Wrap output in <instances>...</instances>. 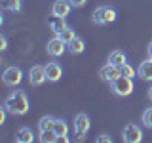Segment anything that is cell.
<instances>
[{
  "instance_id": "6da1fadb",
  "label": "cell",
  "mask_w": 152,
  "mask_h": 143,
  "mask_svg": "<svg viewBox=\"0 0 152 143\" xmlns=\"http://www.w3.org/2000/svg\"><path fill=\"white\" fill-rule=\"evenodd\" d=\"M4 107L8 109V113L15 114V116H25V114L31 111V101H28L27 92H23V90H13L6 97Z\"/></svg>"
},
{
  "instance_id": "7a4b0ae2",
  "label": "cell",
  "mask_w": 152,
  "mask_h": 143,
  "mask_svg": "<svg viewBox=\"0 0 152 143\" xmlns=\"http://www.w3.org/2000/svg\"><path fill=\"white\" fill-rule=\"evenodd\" d=\"M116 19H118V12L114 6H99L91 13V21L95 25H108V23H114Z\"/></svg>"
},
{
  "instance_id": "3957f363",
  "label": "cell",
  "mask_w": 152,
  "mask_h": 143,
  "mask_svg": "<svg viewBox=\"0 0 152 143\" xmlns=\"http://www.w3.org/2000/svg\"><path fill=\"white\" fill-rule=\"evenodd\" d=\"M110 90L116 97H129V95L135 92V86H133V78H127V76H118L116 80L110 84Z\"/></svg>"
},
{
  "instance_id": "277c9868",
  "label": "cell",
  "mask_w": 152,
  "mask_h": 143,
  "mask_svg": "<svg viewBox=\"0 0 152 143\" xmlns=\"http://www.w3.org/2000/svg\"><path fill=\"white\" fill-rule=\"evenodd\" d=\"M74 132L78 133V139H84L86 136H88V132L91 130V118H89L88 113H78L74 116Z\"/></svg>"
},
{
  "instance_id": "5b68a950",
  "label": "cell",
  "mask_w": 152,
  "mask_h": 143,
  "mask_svg": "<svg viewBox=\"0 0 152 143\" xmlns=\"http://www.w3.org/2000/svg\"><path fill=\"white\" fill-rule=\"evenodd\" d=\"M142 137H145V136H142L141 126H137L135 122H129V124H126V126H124L122 139L126 141V143H141Z\"/></svg>"
},
{
  "instance_id": "8992f818",
  "label": "cell",
  "mask_w": 152,
  "mask_h": 143,
  "mask_svg": "<svg viewBox=\"0 0 152 143\" xmlns=\"http://www.w3.org/2000/svg\"><path fill=\"white\" fill-rule=\"evenodd\" d=\"M21 80H23V71L19 69V67H15V65L8 67V69L2 73V82L6 84L8 88H15V86L21 84Z\"/></svg>"
},
{
  "instance_id": "52a82bcc",
  "label": "cell",
  "mask_w": 152,
  "mask_h": 143,
  "mask_svg": "<svg viewBox=\"0 0 152 143\" xmlns=\"http://www.w3.org/2000/svg\"><path fill=\"white\" fill-rule=\"evenodd\" d=\"M66 50H69L66 44L57 35L51 38V40H48V44H46V52H48V55H51V57H61Z\"/></svg>"
},
{
  "instance_id": "ba28073f",
  "label": "cell",
  "mask_w": 152,
  "mask_h": 143,
  "mask_svg": "<svg viewBox=\"0 0 152 143\" xmlns=\"http://www.w3.org/2000/svg\"><path fill=\"white\" fill-rule=\"evenodd\" d=\"M99 76H101V80H103V82L112 84L114 80L118 78V76H122V71H120V67H116V65L104 63V65L101 67V71H99Z\"/></svg>"
},
{
  "instance_id": "9c48e42d",
  "label": "cell",
  "mask_w": 152,
  "mask_h": 143,
  "mask_svg": "<svg viewBox=\"0 0 152 143\" xmlns=\"http://www.w3.org/2000/svg\"><path fill=\"white\" fill-rule=\"evenodd\" d=\"M48 80L46 76V65H34L28 71V82L31 86H42Z\"/></svg>"
},
{
  "instance_id": "30bf717a",
  "label": "cell",
  "mask_w": 152,
  "mask_h": 143,
  "mask_svg": "<svg viewBox=\"0 0 152 143\" xmlns=\"http://www.w3.org/2000/svg\"><path fill=\"white\" fill-rule=\"evenodd\" d=\"M70 10H72V4H70L69 0H55V2L51 4V15L66 19L69 13H70Z\"/></svg>"
},
{
  "instance_id": "8fae6325",
  "label": "cell",
  "mask_w": 152,
  "mask_h": 143,
  "mask_svg": "<svg viewBox=\"0 0 152 143\" xmlns=\"http://www.w3.org/2000/svg\"><path fill=\"white\" fill-rule=\"evenodd\" d=\"M46 76H48V82H59L63 78V67L57 61H50L46 63Z\"/></svg>"
},
{
  "instance_id": "7c38bea8",
  "label": "cell",
  "mask_w": 152,
  "mask_h": 143,
  "mask_svg": "<svg viewBox=\"0 0 152 143\" xmlns=\"http://www.w3.org/2000/svg\"><path fill=\"white\" fill-rule=\"evenodd\" d=\"M137 76L141 80H145V82H152V57L139 63V67H137Z\"/></svg>"
},
{
  "instance_id": "4fadbf2b",
  "label": "cell",
  "mask_w": 152,
  "mask_h": 143,
  "mask_svg": "<svg viewBox=\"0 0 152 143\" xmlns=\"http://www.w3.org/2000/svg\"><path fill=\"white\" fill-rule=\"evenodd\" d=\"M53 132L57 133L59 141H65V143L69 141V124H66V120H63V118H55Z\"/></svg>"
},
{
  "instance_id": "5bb4252c",
  "label": "cell",
  "mask_w": 152,
  "mask_h": 143,
  "mask_svg": "<svg viewBox=\"0 0 152 143\" xmlns=\"http://www.w3.org/2000/svg\"><path fill=\"white\" fill-rule=\"evenodd\" d=\"M107 63L110 65H116V67H124L127 63V54L124 50H112L107 57Z\"/></svg>"
},
{
  "instance_id": "9a60e30c",
  "label": "cell",
  "mask_w": 152,
  "mask_h": 143,
  "mask_svg": "<svg viewBox=\"0 0 152 143\" xmlns=\"http://www.w3.org/2000/svg\"><path fill=\"white\" fill-rule=\"evenodd\" d=\"M15 141L17 143H32L34 141V133H32V130L28 126H23L15 133Z\"/></svg>"
},
{
  "instance_id": "2e32d148",
  "label": "cell",
  "mask_w": 152,
  "mask_h": 143,
  "mask_svg": "<svg viewBox=\"0 0 152 143\" xmlns=\"http://www.w3.org/2000/svg\"><path fill=\"white\" fill-rule=\"evenodd\" d=\"M69 52L72 55H80V54H84L86 52V42H84V38H80V36H76L72 42H69Z\"/></svg>"
},
{
  "instance_id": "e0dca14e",
  "label": "cell",
  "mask_w": 152,
  "mask_h": 143,
  "mask_svg": "<svg viewBox=\"0 0 152 143\" xmlns=\"http://www.w3.org/2000/svg\"><path fill=\"white\" fill-rule=\"evenodd\" d=\"M2 8L6 10V12H21L23 0H2Z\"/></svg>"
},
{
  "instance_id": "ac0fdd59",
  "label": "cell",
  "mask_w": 152,
  "mask_h": 143,
  "mask_svg": "<svg viewBox=\"0 0 152 143\" xmlns=\"http://www.w3.org/2000/svg\"><path fill=\"white\" fill-rule=\"evenodd\" d=\"M53 122H55V118L51 116V114H46V116H42V118H40V122H38V132L53 130Z\"/></svg>"
},
{
  "instance_id": "d6986e66",
  "label": "cell",
  "mask_w": 152,
  "mask_h": 143,
  "mask_svg": "<svg viewBox=\"0 0 152 143\" xmlns=\"http://www.w3.org/2000/svg\"><path fill=\"white\" fill-rule=\"evenodd\" d=\"M57 36H59L61 40H63L65 44L69 46V42H72L74 38H76V32H74V31H72V29H70V27H65V29H63V31H61V32H59V35H57Z\"/></svg>"
},
{
  "instance_id": "ffe728a7",
  "label": "cell",
  "mask_w": 152,
  "mask_h": 143,
  "mask_svg": "<svg viewBox=\"0 0 152 143\" xmlns=\"http://www.w3.org/2000/svg\"><path fill=\"white\" fill-rule=\"evenodd\" d=\"M42 143H55L59 141V137H57V133L53 130H46V132H40V137H38Z\"/></svg>"
},
{
  "instance_id": "44dd1931",
  "label": "cell",
  "mask_w": 152,
  "mask_h": 143,
  "mask_svg": "<svg viewBox=\"0 0 152 143\" xmlns=\"http://www.w3.org/2000/svg\"><path fill=\"white\" fill-rule=\"evenodd\" d=\"M65 27H66V23H65V19H61V17H55V21H50V29H51L53 35H59Z\"/></svg>"
},
{
  "instance_id": "7402d4cb",
  "label": "cell",
  "mask_w": 152,
  "mask_h": 143,
  "mask_svg": "<svg viewBox=\"0 0 152 143\" xmlns=\"http://www.w3.org/2000/svg\"><path fill=\"white\" fill-rule=\"evenodd\" d=\"M141 122L145 124L148 130H152V105H150V107H146L145 111H142V114H141Z\"/></svg>"
},
{
  "instance_id": "603a6c76",
  "label": "cell",
  "mask_w": 152,
  "mask_h": 143,
  "mask_svg": "<svg viewBox=\"0 0 152 143\" xmlns=\"http://www.w3.org/2000/svg\"><path fill=\"white\" fill-rule=\"evenodd\" d=\"M120 71H122L124 76H127V78H135V76H137V69L133 65H129V63H126L124 67H120Z\"/></svg>"
},
{
  "instance_id": "cb8c5ba5",
  "label": "cell",
  "mask_w": 152,
  "mask_h": 143,
  "mask_svg": "<svg viewBox=\"0 0 152 143\" xmlns=\"http://www.w3.org/2000/svg\"><path fill=\"white\" fill-rule=\"evenodd\" d=\"M69 2L72 4V8H84L88 4V0H69Z\"/></svg>"
},
{
  "instance_id": "d4e9b609",
  "label": "cell",
  "mask_w": 152,
  "mask_h": 143,
  "mask_svg": "<svg viewBox=\"0 0 152 143\" xmlns=\"http://www.w3.org/2000/svg\"><path fill=\"white\" fill-rule=\"evenodd\" d=\"M0 50H2V52L8 50V38H6V35L0 36Z\"/></svg>"
},
{
  "instance_id": "484cf974",
  "label": "cell",
  "mask_w": 152,
  "mask_h": 143,
  "mask_svg": "<svg viewBox=\"0 0 152 143\" xmlns=\"http://www.w3.org/2000/svg\"><path fill=\"white\" fill-rule=\"evenodd\" d=\"M97 143H112V137L110 136H97Z\"/></svg>"
},
{
  "instance_id": "4316f807",
  "label": "cell",
  "mask_w": 152,
  "mask_h": 143,
  "mask_svg": "<svg viewBox=\"0 0 152 143\" xmlns=\"http://www.w3.org/2000/svg\"><path fill=\"white\" fill-rule=\"evenodd\" d=\"M6 113H8V109L2 105V107H0V124H4V122H6Z\"/></svg>"
},
{
  "instance_id": "83f0119b",
  "label": "cell",
  "mask_w": 152,
  "mask_h": 143,
  "mask_svg": "<svg viewBox=\"0 0 152 143\" xmlns=\"http://www.w3.org/2000/svg\"><path fill=\"white\" fill-rule=\"evenodd\" d=\"M146 95H148V99L152 101V86H148V92H146Z\"/></svg>"
},
{
  "instance_id": "f1b7e54d",
  "label": "cell",
  "mask_w": 152,
  "mask_h": 143,
  "mask_svg": "<svg viewBox=\"0 0 152 143\" xmlns=\"http://www.w3.org/2000/svg\"><path fill=\"white\" fill-rule=\"evenodd\" d=\"M148 55L152 57V42H150V44H148Z\"/></svg>"
}]
</instances>
